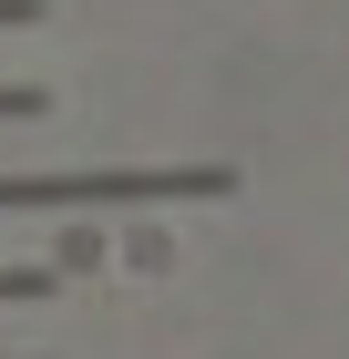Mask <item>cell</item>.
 <instances>
[{
    "mask_svg": "<svg viewBox=\"0 0 349 359\" xmlns=\"http://www.w3.org/2000/svg\"><path fill=\"white\" fill-rule=\"evenodd\" d=\"M31 11H41V0H0V31H11V21H31Z\"/></svg>",
    "mask_w": 349,
    "mask_h": 359,
    "instance_id": "cell-4",
    "label": "cell"
},
{
    "mask_svg": "<svg viewBox=\"0 0 349 359\" xmlns=\"http://www.w3.org/2000/svg\"><path fill=\"white\" fill-rule=\"evenodd\" d=\"M41 287H52L41 267H0V298H41Z\"/></svg>",
    "mask_w": 349,
    "mask_h": 359,
    "instance_id": "cell-2",
    "label": "cell"
},
{
    "mask_svg": "<svg viewBox=\"0 0 349 359\" xmlns=\"http://www.w3.org/2000/svg\"><path fill=\"white\" fill-rule=\"evenodd\" d=\"M21 113H41V93H31V83H0V123H21Z\"/></svg>",
    "mask_w": 349,
    "mask_h": 359,
    "instance_id": "cell-3",
    "label": "cell"
},
{
    "mask_svg": "<svg viewBox=\"0 0 349 359\" xmlns=\"http://www.w3.org/2000/svg\"><path fill=\"white\" fill-rule=\"evenodd\" d=\"M144 185H195V175H0V205H93V195H144Z\"/></svg>",
    "mask_w": 349,
    "mask_h": 359,
    "instance_id": "cell-1",
    "label": "cell"
}]
</instances>
